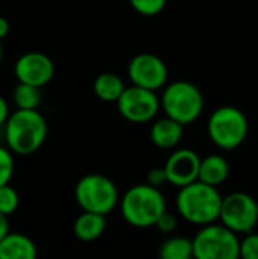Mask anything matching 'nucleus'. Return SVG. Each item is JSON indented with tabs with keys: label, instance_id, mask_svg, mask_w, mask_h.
I'll use <instances>...</instances> for the list:
<instances>
[{
	"label": "nucleus",
	"instance_id": "nucleus-27",
	"mask_svg": "<svg viewBox=\"0 0 258 259\" xmlns=\"http://www.w3.org/2000/svg\"><path fill=\"white\" fill-rule=\"evenodd\" d=\"M9 234V220L8 215H3L0 212V241Z\"/></svg>",
	"mask_w": 258,
	"mask_h": 259
},
{
	"label": "nucleus",
	"instance_id": "nucleus-7",
	"mask_svg": "<svg viewBox=\"0 0 258 259\" xmlns=\"http://www.w3.org/2000/svg\"><path fill=\"white\" fill-rule=\"evenodd\" d=\"M195 259H240V238L220 223L202 226L192 240Z\"/></svg>",
	"mask_w": 258,
	"mask_h": 259
},
{
	"label": "nucleus",
	"instance_id": "nucleus-5",
	"mask_svg": "<svg viewBox=\"0 0 258 259\" xmlns=\"http://www.w3.org/2000/svg\"><path fill=\"white\" fill-rule=\"evenodd\" d=\"M75 199L82 211L108 215L119 203V190L116 184L97 173L82 176L75 187Z\"/></svg>",
	"mask_w": 258,
	"mask_h": 259
},
{
	"label": "nucleus",
	"instance_id": "nucleus-10",
	"mask_svg": "<svg viewBox=\"0 0 258 259\" xmlns=\"http://www.w3.org/2000/svg\"><path fill=\"white\" fill-rule=\"evenodd\" d=\"M128 76L132 85L151 91H158L166 87L169 70L160 56L152 53H140L129 61Z\"/></svg>",
	"mask_w": 258,
	"mask_h": 259
},
{
	"label": "nucleus",
	"instance_id": "nucleus-18",
	"mask_svg": "<svg viewBox=\"0 0 258 259\" xmlns=\"http://www.w3.org/2000/svg\"><path fill=\"white\" fill-rule=\"evenodd\" d=\"M160 259H192L193 258V244L187 237L175 235L167 238L158 250Z\"/></svg>",
	"mask_w": 258,
	"mask_h": 259
},
{
	"label": "nucleus",
	"instance_id": "nucleus-30",
	"mask_svg": "<svg viewBox=\"0 0 258 259\" xmlns=\"http://www.w3.org/2000/svg\"><path fill=\"white\" fill-rule=\"evenodd\" d=\"M257 214H258V200H257Z\"/></svg>",
	"mask_w": 258,
	"mask_h": 259
},
{
	"label": "nucleus",
	"instance_id": "nucleus-11",
	"mask_svg": "<svg viewBox=\"0 0 258 259\" xmlns=\"http://www.w3.org/2000/svg\"><path fill=\"white\" fill-rule=\"evenodd\" d=\"M14 73L20 83L41 88L53 79L55 65L47 55L40 52H27L15 61Z\"/></svg>",
	"mask_w": 258,
	"mask_h": 259
},
{
	"label": "nucleus",
	"instance_id": "nucleus-17",
	"mask_svg": "<svg viewBox=\"0 0 258 259\" xmlns=\"http://www.w3.org/2000/svg\"><path fill=\"white\" fill-rule=\"evenodd\" d=\"M125 88H126V85H125L123 79L119 74L109 73V71L99 74L93 83L96 97H99L100 100L108 102V103H116L120 99Z\"/></svg>",
	"mask_w": 258,
	"mask_h": 259
},
{
	"label": "nucleus",
	"instance_id": "nucleus-2",
	"mask_svg": "<svg viewBox=\"0 0 258 259\" xmlns=\"http://www.w3.org/2000/svg\"><path fill=\"white\" fill-rule=\"evenodd\" d=\"M222 196L216 187L195 181L182 188L176 196L178 214L189 223L207 226L219 220Z\"/></svg>",
	"mask_w": 258,
	"mask_h": 259
},
{
	"label": "nucleus",
	"instance_id": "nucleus-22",
	"mask_svg": "<svg viewBox=\"0 0 258 259\" xmlns=\"http://www.w3.org/2000/svg\"><path fill=\"white\" fill-rule=\"evenodd\" d=\"M132 9L144 17H155L163 12L167 0H129Z\"/></svg>",
	"mask_w": 258,
	"mask_h": 259
},
{
	"label": "nucleus",
	"instance_id": "nucleus-26",
	"mask_svg": "<svg viewBox=\"0 0 258 259\" xmlns=\"http://www.w3.org/2000/svg\"><path fill=\"white\" fill-rule=\"evenodd\" d=\"M8 117H9V105L5 100V97L0 96V127L6 123Z\"/></svg>",
	"mask_w": 258,
	"mask_h": 259
},
{
	"label": "nucleus",
	"instance_id": "nucleus-31",
	"mask_svg": "<svg viewBox=\"0 0 258 259\" xmlns=\"http://www.w3.org/2000/svg\"><path fill=\"white\" fill-rule=\"evenodd\" d=\"M192 259H195V258H192Z\"/></svg>",
	"mask_w": 258,
	"mask_h": 259
},
{
	"label": "nucleus",
	"instance_id": "nucleus-6",
	"mask_svg": "<svg viewBox=\"0 0 258 259\" xmlns=\"http://www.w3.org/2000/svg\"><path fill=\"white\" fill-rule=\"evenodd\" d=\"M249 123L242 109L220 106L208 118L207 132L210 140L222 150H234L248 137Z\"/></svg>",
	"mask_w": 258,
	"mask_h": 259
},
{
	"label": "nucleus",
	"instance_id": "nucleus-29",
	"mask_svg": "<svg viewBox=\"0 0 258 259\" xmlns=\"http://www.w3.org/2000/svg\"><path fill=\"white\" fill-rule=\"evenodd\" d=\"M3 59V47H2V41H0V62Z\"/></svg>",
	"mask_w": 258,
	"mask_h": 259
},
{
	"label": "nucleus",
	"instance_id": "nucleus-25",
	"mask_svg": "<svg viewBox=\"0 0 258 259\" xmlns=\"http://www.w3.org/2000/svg\"><path fill=\"white\" fill-rule=\"evenodd\" d=\"M166 182H167V178H166L164 168H152L146 176V184L154 188H160Z\"/></svg>",
	"mask_w": 258,
	"mask_h": 259
},
{
	"label": "nucleus",
	"instance_id": "nucleus-9",
	"mask_svg": "<svg viewBox=\"0 0 258 259\" xmlns=\"http://www.w3.org/2000/svg\"><path fill=\"white\" fill-rule=\"evenodd\" d=\"M116 103L120 115L129 123L135 124L152 121L158 115L161 108L157 91L144 90L135 85L126 87Z\"/></svg>",
	"mask_w": 258,
	"mask_h": 259
},
{
	"label": "nucleus",
	"instance_id": "nucleus-23",
	"mask_svg": "<svg viewBox=\"0 0 258 259\" xmlns=\"http://www.w3.org/2000/svg\"><path fill=\"white\" fill-rule=\"evenodd\" d=\"M239 256L240 259H258V234H245L240 240Z\"/></svg>",
	"mask_w": 258,
	"mask_h": 259
},
{
	"label": "nucleus",
	"instance_id": "nucleus-12",
	"mask_svg": "<svg viewBox=\"0 0 258 259\" xmlns=\"http://www.w3.org/2000/svg\"><path fill=\"white\" fill-rule=\"evenodd\" d=\"M201 158L192 149H178L175 150L164 164V173L167 182L182 188L195 181H198Z\"/></svg>",
	"mask_w": 258,
	"mask_h": 259
},
{
	"label": "nucleus",
	"instance_id": "nucleus-14",
	"mask_svg": "<svg viewBox=\"0 0 258 259\" xmlns=\"http://www.w3.org/2000/svg\"><path fill=\"white\" fill-rule=\"evenodd\" d=\"M38 250L30 237L9 232L0 241V259H36Z\"/></svg>",
	"mask_w": 258,
	"mask_h": 259
},
{
	"label": "nucleus",
	"instance_id": "nucleus-15",
	"mask_svg": "<svg viewBox=\"0 0 258 259\" xmlns=\"http://www.w3.org/2000/svg\"><path fill=\"white\" fill-rule=\"evenodd\" d=\"M228 176H230V164L224 156L208 155L204 159H201L198 181L217 188L228 179Z\"/></svg>",
	"mask_w": 258,
	"mask_h": 259
},
{
	"label": "nucleus",
	"instance_id": "nucleus-1",
	"mask_svg": "<svg viewBox=\"0 0 258 259\" xmlns=\"http://www.w3.org/2000/svg\"><path fill=\"white\" fill-rule=\"evenodd\" d=\"M3 127L6 147L14 155H32L41 149L47 138V123L38 109L14 111Z\"/></svg>",
	"mask_w": 258,
	"mask_h": 259
},
{
	"label": "nucleus",
	"instance_id": "nucleus-21",
	"mask_svg": "<svg viewBox=\"0 0 258 259\" xmlns=\"http://www.w3.org/2000/svg\"><path fill=\"white\" fill-rule=\"evenodd\" d=\"M14 171H15L14 153L8 147L0 146V187L8 185L11 182Z\"/></svg>",
	"mask_w": 258,
	"mask_h": 259
},
{
	"label": "nucleus",
	"instance_id": "nucleus-28",
	"mask_svg": "<svg viewBox=\"0 0 258 259\" xmlns=\"http://www.w3.org/2000/svg\"><path fill=\"white\" fill-rule=\"evenodd\" d=\"M9 33V21L5 17H0V41Z\"/></svg>",
	"mask_w": 258,
	"mask_h": 259
},
{
	"label": "nucleus",
	"instance_id": "nucleus-3",
	"mask_svg": "<svg viewBox=\"0 0 258 259\" xmlns=\"http://www.w3.org/2000/svg\"><path fill=\"white\" fill-rule=\"evenodd\" d=\"M119 202L125 222L138 229L155 226L160 215L167 211L164 194L148 184L131 187Z\"/></svg>",
	"mask_w": 258,
	"mask_h": 259
},
{
	"label": "nucleus",
	"instance_id": "nucleus-13",
	"mask_svg": "<svg viewBox=\"0 0 258 259\" xmlns=\"http://www.w3.org/2000/svg\"><path fill=\"white\" fill-rule=\"evenodd\" d=\"M182 135H184V126L169 117L155 120L151 127V140L154 146L163 150L175 149L181 143Z\"/></svg>",
	"mask_w": 258,
	"mask_h": 259
},
{
	"label": "nucleus",
	"instance_id": "nucleus-16",
	"mask_svg": "<svg viewBox=\"0 0 258 259\" xmlns=\"http://www.w3.org/2000/svg\"><path fill=\"white\" fill-rule=\"evenodd\" d=\"M106 228L105 215H99L94 212H82L73 225L75 237L84 243H91L99 240Z\"/></svg>",
	"mask_w": 258,
	"mask_h": 259
},
{
	"label": "nucleus",
	"instance_id": "nucleus-20",
	"mask_svg": "<svg viewBox=\"0 0 258 259\" xmlns=\"http://www.w3.org/2000/svg\"><path fill=\"white\" fill-rule=\"evenodd\" d=\"M20 205L18 193L8 184L0 187V212L3 215H12Z\"/></svg>",
	"mask_w": 258,
	"mask_h": 259
},
{
	"label": "nucleus",
	"instance_id": "nucleus-19",
	"mask_svg": "<svg viewBox=\"0 0 258 259\" xmlns=\"http://www.w3.org/2000/svg\"><path fill=\"white\" fill-rule=\"evenodd\" d=\"M12 100L17 109H36L41 103V91L27 83H17L12 90Z\"/></svg>",
	"mask_w": 258,
	"mask_h": 259
},
{
	"label": "nucleus",
	"instance_id": "nucleus-4",
	"mask_svg": "<svg viewBox=\"0 0 258 259\" xmlns=\"http://www.w3.org/2000/svg\"><path fill=\"white\" fill-rule=\"evenodd\" d=\"M160 105L166 117L186 126L201 117L204 111V96L195 83L176 80L164 88Z\"/></svg>",
	"mask_w": 258,
	"mask_h": 259
},
{
	"label": "nucleus",
	"instance_id": "nucleus-8",
	"mask_svg": "<svg viewBox=\"0 0 258 259\" xmlns=\"http://www.w3.org/2000/svg\"><path fill=\"white\" fill-rule=\"evenodd\" d=\"M234 234H249L258 222L257 200L246 193H231L222 197L219 220Z\"/></svg>",
	"mask_w": 258,
	"mask_h": 259
},
{
	"label": "nucleus",
	"instance_id": "nucleus-24",
	"mask_svg": "<svg viewBox=\"0 0 258 259\" xmlns=\"http://www.w3.org/2000/svg\"><path fill=\"white\" fill-rule=\"evenodd\" d=\"M176 226H178V220H176V217H175L172 212H169V211H164V212L160 215V219L157 220V223H155V228H157L158 231H161L163 234H172V232H175Z\"/></svg>",
	"mask_w": 258,
	"mask_h": 259
}]
</instances>
